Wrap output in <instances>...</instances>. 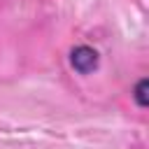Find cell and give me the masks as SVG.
<instances>
[{
  "label": "cell",
  "instance_id": "cell-1",
  "mask_svg": "<svg viewBox=\"0 0 149 149\" xmlns=\"http://www.w3.org/2000/svg\"><path fill=\"white\" fill-rule=\"evenodd\" d=\"M98 63H100V56H98V51H95L93 47H88V44H79V47H74V49L70 51V65H72V70L79 72V74H91V72L98 68Z\"/></svg>",
  "mask_w": 149,
  "mask_h": 149
},
{
  "label": "cell",
  "instance_id": "cell-2",
  "mask_svg": "<svg viewBox=\"0 0 149 149\" xmlns=\"http://www.w3.org/2000/svg\"><path fill=\"white\" fill-rule=\"evenodd\" d=\"M147 88H149V79H147V77H142V79L135 84V88H133V100H135V105H137V107H142V109L149 105Z\"/></svg>",
  "mask_w": 149,
  "mask_h": 149
}]
</instances>
